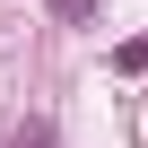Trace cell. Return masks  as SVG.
<instances>
[{
  "label": "cell",
  "mask_w": 148,
  "mask_h": 148,
  "mask_svg": "<svg viewBox=\"0 0 148 148\" xmlns=\"http://www.w3.org/2000/svg\"><path fill=\"white\" fill-rule=\"evenodd\" d=\"M44 9H52V18H87L96 0H44Z\"/></svg>",
  "instance_id": "cell-1"
}]
</instances>
